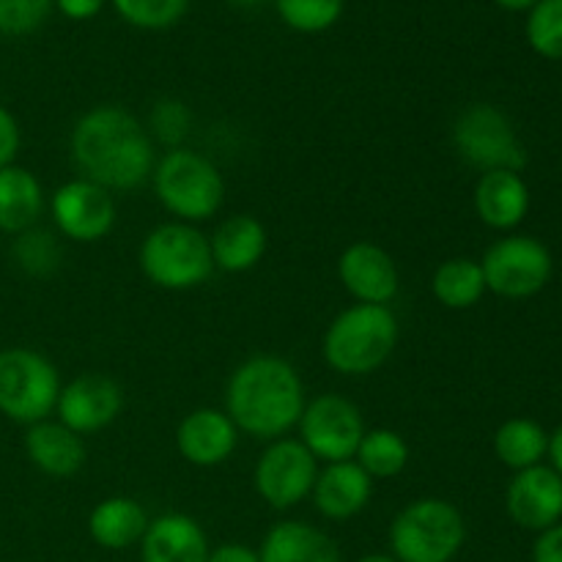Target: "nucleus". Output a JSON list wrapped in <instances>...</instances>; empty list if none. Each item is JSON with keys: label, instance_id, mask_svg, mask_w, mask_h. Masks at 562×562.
<instances>
[{"label": "nucleus", "instance_id": "20e7f679", "mask_svg": "<svg viewBox=\"0 0 562 562\" xmlns=\"http://www.w3.org/2000/svg\"><path fill=\"white\" fill-rule=\"evenodd\" d=\"M151 184L165 212L173 214L179 223H206L225 201V181L217 165L181 146L170 148L154 165Z\"/></svg>", "mask_w": 562, "mask_h": 562}, {"label": "nucleus", "instance_id": "c9c22d12", "mask_svg": "<svg viewBox=\"0 0 562 562\" xmlns=\"http://www.w3.org/2000/svg\"><path fill=\"white\" fill-rule=\"evenodd\" d=\"M206 562H261L256 549L245 547V543H223L217 549H209Z\"/></svg>", "mask_w": 562, "mask_h": 562}, {"label": "nucleus", "instance_id": "4468645a", "mask_svg": "<svg viewBox=\"0 0 562 562\" xmlns=\"http://www.w3.org/2000/svg\"><path fill=\"white\" fill-rule=\"evenodd\" d=\"M338 278L357 305L390 307L401 289V274L393 256L373 241H355L340 252Z\"/></svg>", "mask_w": 562, "mask_h": 562}, {"label": "nucleus", "instance_id": "473e14b6", "mask_svg": "<svg viewBox=\"0 0 562 562\" xmlns=\"http://www.w3.org/2000/svg\"><path fill=\"white\" fill-rule=\"evenodd\" d=\"M190 110L179 99H162V102L154 104L151 110V132L168 146L179 148V143L184 140L187 132H190Z\"/></svg>", "mask_w": 562, "mask_h": 562}, {"label": "nucleus", "instance_id": "58836bf2", "mask_svg": "<svg viewBox=\"0 0 562 562\" xmlns=\"http://www.w3.org/2000/svg\"><path fill=\"white\" fill-rule=\"evenodd\" d=\"M494 3L503 5V9H508V11H525V9H532L538 0H494Z\"/></svg>", "mask_w": 562, "mask_h": 562}, {"label": "nucleus", "instance_id": "393cba45", "mask_svg": "<svg viewBox=\"0 0 562 562\" xmlns=\"http://www.w3.org/2000/svg\"><path fill=\"white\" fill-rule=\"evenodd\" d=\"M431 291L439 305L450 307V311H470L486 294V278H483L481 261L448 258L434 272Z\"/></svg>", "mask_w": 562, "mask_h": 562}, {"label": "nucleus", "instance_id": "f8f14e48", "mask_svg": "<svg viewBox=\"0 0 562 562\" xmlns=\"http://www.w3.org/2000/svg\"><path fill=\"white\" fill-rule=\"evenodd\" d=\"M49 212H53L60 234L71 241H82V245L102 241L113 231L115 217H119L113 195L88 179L60 184L53 192Z\"/></svg>", "mask_w": 562, "mask_h": 562}, {"label": "nucleus", "instance_id": "dca6fc26", "mask_svg": "<svg viewBox=\"0 0 562 562\" xmlns=\"http://www.w3.org/2000/svg\"><path fill=\"white\" fill-rule=\"evenodd\" d=\"M239 445V431L225 412L203 406L190 412L176 428V450L192 467H220L234 456Z\"/></svg>", "mask_w": 562, "mask_h": 562}, {"label": "nucleus", "instance_id": "bb28decb", "mask_svg": "<svg viewBox=\"0 0 562 562\" xmlns=\"http://www.w3.org/2000/svg\"><path fill=\"white\" fill-rule=\"evenodd\" d=\"M355 461L368 472L371 481L398 477L409 464V445L393 428H371L357 448Z\"/></svg>", "mask_w": 562, "mask_h": 562}, {"label": "nucleus", "instance_id": "0eeeda50", "mask_svg": "<svg viewBox=\"0 0 562 562\" xmlns=\"http://www.w3.org/2000/svg\"><path fill=\"white\" fill-rule=\"evenodd\" d=\"M60 395V376L53 362L33 349L0 351V415L33 426L47 420Z\"/></svg>", "mask_w": 562, "mask_h": 562}, {"label": "nucleus", "instance_id": "f3484780", "mask_svg": "<svg viewBox=\"0 0 562 562\" xmlns=\"http://www.w3.org/2000/svg\"><path fill=\"white\" fill-rule=\"evenodd\" d=\"M311 497L324 519H355L371 503L373 481L355 459L335 461V464H324V470H318Z\"/></svg>", "mask_w": 562, "mask_h": 562}, {"label": "nucleus", "instance_id": "a211bd4d", "mask_svg": "<svg viewBox=\"0 0 562 562\" xmlns=\"http://www.w3.org/2000/svg\"><path fill=\"white\" fill-rule=\"evenodd\" d=\"M209 541L203 527L187 514H162L148 521L140 538L143 562H206Z\"/></svg>", "mask_w": 562, "mask_h": 562}, {"label": "nucleus", "instance_id": "f03ea898", "mask_svg": "<svg viewBox=\"0 0 562 562\" xmlns=\"http://www.w3.org/2000/svg\"><path fill=\"white\" fill-rule=\"evenodd\" d=\"M305 384L289 360L256 355L241 362L225 387V415L236 431L261 442L283 439L305 409Z\"/></svg>", "mask_w": 562, "mask_h": 562}, {"label": "nucleus", "instance_id": "1a4fd4ad", "mask_svg": "<svg viewBox=\"0 0 562 562\" xmlns=\"http://www.w3.org/2000/svg\"><path fill=\"white\" fill-rule=\"evenodd\" d=\"M296 428H300V442L322 464L355 459L368 431L355 401L335 393H324L307 401Z\"/></svg>", "mask_w": 562, "mask_h": 562}, {"label": "nucleus", "instance_id": "2f4dec72", "mask_svg": "<svg viewBox=\"0 0 562 562\" xmlns=\"http://www.w3.org/2000/svg\"><path fill=\"white\" fill-rule=\"evenodd\" d=\"M55 0H0V33L27 36L47 22Z\"/></svg>", "mask_w": 562, "mask_h": 562}, {"label": "nucleus", "instance_id": "72a5a7b5", "mask_svg": "<svg viewBox=\"0 0 562 562\" xmlns=\"http://www.w3.org/2000/svg\"><path fill=\"white\" fill-rule=\"evenodd\" d=\"M20 151V124L5 108H0V170L14 165Z\"/></svg>", "mask_w": 562, "mask_h": 562}, {"label": "nucleus", "instance_id": "7c9ffc66", "mask_svg": "<svg viewBox=\"0 0 562 562\" xmlns=\"http://www.w3.org/2000/svg\"><path fill=\"white\" fill-rule=\"evenodd\" d=\"M14 258L27 274H36V278H44V274L55 272L60 263V247L55 241V236L49 231L27 228L22 231L20 239L14 245Z\"/></svg>", "mask_w": 562, "mask_h": 562}, {"label": "nucleus", "instance_id": "ddd939ff", "mask_svg": "<svg viewBox=\"0 0 562 562\" xmlns=\"http://www.w3.org/2000/svg\"><path fill=\"white\" fill-rule=\"evenodd\" d=\"M121 409H124V393L113 379L102 373H82L71 379L60 387L58 404H55L58 423L80 437L108 428L121 415Z\"/></svg>", "mask_w": 562, "mask_h": 562}, {"label": "nucleus", "instance_id": "f704fd0d", "mask_svg": "<svg viewBox=\"0 0 562 562\" xmlns=\"http://www.w3.org/2000/svg\"><path fill=\"white\" fill-rule=\"evenodd\" d=\"M532 562H562V525L549 527L532 547Z\"/></svg>", "mask_w": 562, "mask_h": 562}, {"label": "nucleus", "instance_id": "a19ab883", "mask_svg": "<svg viewBox=\"0 0 562 562\" xmlns=\"http://www.w3.org/2000/svg\"><path fill=\"white\" fill-rule=\"evenodd\" d=\"M231 3H234V5H256V3H261V0H231Z\"/></svg>", "mask_w": 562, "mask_h": 562}, {"label": "nucleus", "instance_id": "4c0bfd02", "mask_svg": "<svg viewBox=\"0 0 562 562\" xmlns=\"http://www.w3.org/2000/svg\"><path fill=\"white\" fill-rule=\"evenodd\" d=\"M549 459H552V470L558 472V475L562 477V426L558 428V431L552 434V437H549Z\"/></svg>", "mask_w": 562, "mask_h": 562}, {"label": "nucleus", "instance_id": "a878e982", "mask_svg": "<svg viewBox=\"0 0 562 562\" xmlns=\"http://www.w3.org/2000/svg\"><path fill=\"white\" fill-rule=\"evenodd\" d=\"M547 450L549 434L527 417H514V420L503 423L494 434V453L505 467L516 472L541 464Z\"/></svg>", "mask_w": 562, "mask_h": 562}, {"label": "nucleus", "instance_id": "cd10ccee", "mask_svg": "<svg viewBox=\"0 0 562 562\" xmlns=\"http://www.w3.org/2000/svg\"><path fill=\"white\" fill-rule=\"evenodd\" d=\"M274 5L291 31L322 33L340 20L346 0H274Z\"/></svg>", "mask_w": 562, "mask_h": 562}, {"label": "nucleus", "instance_id": "c756f323", "mask_svg": "<svg viewBox=\"0 0 562 562\" xmlns=\"http://www.w3.org/2000/svg\"><path fill=\"white\" fill-rule=\"evenodd\" d=\"M121 20L143 31H165L184 16L190 0H113Z\"/></svg>", "mask_w": 562, "mask_h": 562}, {"label": "nucleus", "instance_id": "b1692460", "mask_svg": "<svg viewBox=\"0 0 562 562\" xmlns=\"http://www.w3.org/2000/svg\"><path fill=\"white\" fill-rule=\"evenodd\" d=\"M44 190L36 176L20 165L0 170V231L22 234L42 217Z\"/></svg>", "mask_w": 562, "mask_h": 562}, {"label": "nucleus", "instance_id": "412c9836", "mask_svg": "<svg viewBox=\"0 0 562 562\" xmlns=\"http://www.w3.org/2000/svg\"><path fill=\"white\" fill-rule=\"evenodd\" d=\"M261 562H344L333 538L307 521H280L263 536Z\"/></svg>", "mask_w": 562, "mask_h": 562}, {"label": "nucleus", "instance_id": "f257e3e1", "mask_svg": "<svg viewBox=\"0 0 562 562\" xmlns=\"http://www.w3.org/2000/svg\"><path fill=\"white\" fill-rule=\"evenodd\" d=\"M71 159L82 179L104 190H137L154 173V146L146 126L115 104H102L77 119Z\"/></svg>", "mask_w": 562, "mask_h": 562}, {"label": "nucleus", "instance_id": "4be33fe9", "mask_svg": "<svg viewBox=\"0 0 562 562\" xmlns=\"http://www.w3.org/2000/svg\"><path fill=\"white\" fill-rule=\"evenodd\" d=\"M209 245H212L214 267L239 274L250 272L252 267L261 263L269 236L267 228L252 214H234L217 225Z\"/></svg>", "mask_w": 562, "mask_h": 562}, {"label": "nucleus", "instance_id": "c85d7f7f", "mask_svg": "<svg viewBox=\"0 0 562 562\" xmlns=\"http://www.w3.org/2000/svg\"><path fill=\"white\" fill-rule=\"evenodd\" d=\"M527 42L543 58H562V0H538L527 20Z\"/></svg>", "mask_w": 562, "mask_h": 562}, {"label": "nucleus", "instance_id": "5701e85b", "mask_svg": "<svg viewBox=\"0 0 562 562\" xmlns=\"http://www.w3.org/2000/svg\"><path fill=\"white\" fill-rule=\"evenodd\" d=\"M148 516L143 505L132 497H108L88 516V532L102 549L135 547L146 536Z\"/></svg>", "mask_w": 562, "mask_h": 562}, {"label": "nucleus", "instance_id": "ea45409f", "mask_svg": "<svg viewBox=\"0 0 562 562\" xmlns=\"http://www.w3.org/2000/svg\"><path fill=\"white\" fill-rule=\"evenodd\" d=\"M357 562H398L393 558V554H366V558H360Z\"/></svg>", "mask_w": 562, "mask_h": 562}, {"label": "nucleus", "instance_id": "2eb2a0df", "mask_svg": "<svg viewBox=\"0 0 562 562\" xmlns=\"http://www.w3.org/2000/svg\"><path fill=\"white\" fill-rule=\"evenodd\" d=\"M508 516L525 530L543 532L562 519V477L552 467H530L516 472L505 494Z\"/></svg>", "mask_w": 562, "mask_h": 562}, {"label": "nucleus", "instance_id": "6e6552de", "mask_svg": "<svg viewBox=\"0 0 562 562\" xmlns=\"http://www.w3.org/2000/svg\"><path fill=\"white\" fill-rule=\"evenodd\" d=\"M453 146L467 165L481 173L514 170L527 162L525 146L508 115L494 104H470L453 121Z\"/></svg>", "mask_w": 562, "mask_h": 562}, {"label": "nucleus", "instance_id": "9d476101", "mask_svg": "<svg viewBox=\"0 0 562 562\" xmlns=\"http://www.w3.org/2000/svg\"><path fill=\"white\" fill-rule=\"evenodd\" d=\"M486 291L505 300L538 294L552 278V256L532 236H505L494 241L481 261Z\"/></svg>", "mask_w": 562, "mask_h": 562}, {"label": "nucleus", "instance_id": "aec40b11", "mask_svg": "<svg viewBox=\"0 0 562 562\" xmlns=\"http://www.w3.org/2000/svg\"><path fill=\"white\" fill-rule=\"evenodd\" d=\"M527 209H530V190L519 173L514 170L481 173L475 184V212L488 228H516L527 217Z\"/></svg>", "mask_w": 562, "mask_h": 562}, {"label": "nucleus", "instance_id": "39448f33", "mask_svg": "<svg viewBox=\"0 0 562 562\" xmlns=\"http://www.w3.org/2000/svg\"><path fill=\"white\" fill-rule=\"evenodd\" d=\"M137 263L148 283L165 291H192L206 283L214 272L209 236L179 220L157 225L143 239Z\"/></svg>", "mask_w": 562, "mask_h": 562}, {"label": "nucleus", "instance_id": "6ab92c4d", "mask_svg": "<svg viewBox=\"0 0 562 562\" xmlns=\"http://www.w3.org/2000/svg\"><path fill=\"white\" fill-rule=\"evenodd\" d=\"M25 453L49 477H71L86 464V442L64 423H33L25 434Z\"/></svg>", "mask_w": 562, "mask_h": 562}, {"label": "nucleus", "instance_id": "e433bc0d", "mask_svg": "<svg viewBox=\"0 0 562 562\" xmlns=\"http://www.w3.org/2000/svg\"><path fill=\"white\" fill-rule=\"evenodd\" d=\"M55 5H58L64 16L82 22V20H93V16L102 11L104 0H55Z\"/></svg>", "mask_w": 562, "mask_h": 562}, {"label": "nucleus", "instance_id": "7ed1b4c3", "mask_svg": "<svg viewBox=\"0 0 562 562\" xmlns=\"http://www.w3.org/2000/svg\"><path fill=\"white\" fill-rule=\"evenodd\" d=\"M398 346V318L384 305H351L333 318L322 357L340 376L376 373Z\"/></svg>", "mask_w": 562, "mask_h": 562}, {"label": "nucleus", "instance_id": "9b49d317", "mask_svg": "<svg viewBox=\"0 0 562 562\" xmlns=\"http://www.w3.org/2000/svg\"><path fill=\"white\" fill-rule=\"evenodd\" d=\"M318 475V461L300 439H274L258 459L252 483L269 508L289 510L311 497Z\"/></svg>", "mask_w": 562, "mask_h": 562}, {"label": "nucleus", "instance_id": "423d86ee", "mask_svg": "<svg viewBox=\"0 0 562 562\" xmlns=\"http://www.w3.org/2000/svg\"><path fill=\"white\" fill-rule=\"evenodd\" d=\"M464 541V516L439 497L415 499L390 525V549L398 562H450Z\"/></svg>", "mask_w": 562, "mask_h": 562}]
</instances>
